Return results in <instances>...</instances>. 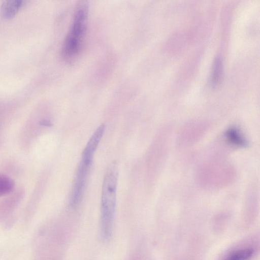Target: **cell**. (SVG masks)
I'll use <instances>...</instances> for the list:
<instances>
[{"mask_svg":"<svg viewBox=\"0 0 260 260\" xmlns=\"http://www.w3.org/2000/svg\"><path fill=\"white\" fill-rule=\"evenodd\" d=\"M207 127L208 126L199 123L184 126L179 135V144L182 146H190L194 144L204 135Z\"/></svg>","mask_w":260,"mask_h":260,"instance_id":"5","label":"cell"},{"mask_svg":"<svg viewBox=\"0 0 260 260\" xmlns=\"http://www.w3.org/2000/svg\"><path fill=\"white\" fill-rule=\"evenodd\" d=\"M252 248H246L237 250L232 252L225 260H248L254 253Z\"/></svg>","mask_w":260,"mask_h":260,"instance_id":"8","label":"cell"},{"mask_svg":"<svg viewBox=\"0 0 260 260\" xmlns=\"http://www.w3.org/2000/svg\"><path fill=\"white\" fill-rule=\"evenodd\" d=\"M118 169L115 161L111 162L104 176L101 202L100 231L104 241L111 238L116 207Z\"/></svg>","mask_w":260,"mask_h":260,"instance_id":"1","label":"cell"},{"mask_svg":"<svg viewBox=\"0 0 260 260\" xmlns=\"http://www.w3.org/2000/svg\"><path fill=\"white\" fill-rule=\"evenodd\" d=\"M211 73L210 82L214 86L218 83L221 74V61L218 58L214 61Z\"/></svg>","mask_w":260,"mask_h":260,"instance_id":"10","label":"cell"},{"mask_svg":"<svg viewBox=\"0 0 260 260\" xmlns=\"http://www.w3.org/2000/svg\"><path fill=\"white\" fill-rule=\"evenodd\" d=\"M24 1L21 0H8L2 4L0 8L1 16L5 19H9L15 16L22 7Z\"/></svg>","mask_w":260,"mask_h":260,"instance_id":"6","label":"cell"},{"mask_svg":"<svg viewBox=\"0 0 260 260\" xmlns=\"http://www.w3.org/2000/svg\"><path fill=\"white\" fill-rule=\"evenodd\" d=\"M88 14V5L86 2H82L76 8L72 24L62 48V56L67 61L74 60L80 52L86 29Z\"/></svg>","mask_w":260,"mask_h":260,"instance_id":"3","label":"cell"},{"mask_svg":"<svg viewBox=\"0 0 260 260\" xmlns=\"http://www.w3.org/2000/svg\"><path fill=\"white\" fill-rule=\"evenodd\" d=\"M236 172L229 162L215 160L204 163L197 173L198 184L208 189H219L230 184L235 179Z\"/></svg>","mask_w":260,"mask_h":260,"instance_id":"2","label":"cell"},{"mask_svg":"<svg viewBox=\"0 0 260 260\" xmlns=\"http://www.w3.org/2000/svg\"><path fill=\"white\" fill-rule=\"evenodd\" d=\"M226 140L232 144L237 146H244L246 144L243 136L239 131L235 128L229 129L226 134Z\"/></svg>","mask_w":260,"mask_h":260,"instance_id":"9","label":"cell"},{"mask_svg":"<svg viewBox=\"0 0 260 260\" xmlns=\"http://www.w3.org/2000/svg\"><path fill=\"white\" fill-rule=\"evenodd\" d=\"M40 124L41 125L49 126L51 125V123L48 120H43L40 122Z\"/></svg>","mask_w":260,"mask_h":260,"instance_id":"11","label":"cell"},{"mask_svg":"<svg viewBox=\"0 0 260 260\" xmlns=\"http://www.w3.org/2000/svg\"><path fill=\"white\" fill-rule=\"evenodd\" d=\"M15 187L14 180L9 176L0 174V196L10 193Z\"/></svg>","mask_w":260,"mask_h":260,"instance_id":"7","label":"cell"},{"mask_svg":"<svg viewBox=\"0 0 260 260\" xmlns=\"http://www.w3.org/2000/svg\"><path fill=\"white\" fill-rule=\"evenodd\" d=\"M92 159L81 157L73 186L70 204L76 207L82 200Z\"/></svg>","mask_w":260,"mask_h":260,"instance_id":"4","label":"cell"}]
</instances>
